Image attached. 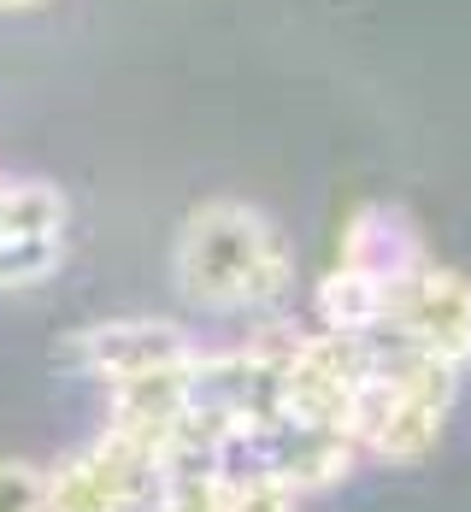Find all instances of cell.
I'll list each match as a JSON object with an SVG mask.
<instances>
[{"label":"cell","instance_id":"6da1fadb","mask_svg":"<svg viewBox=\"0 0 471 512\" xmlns=\"http://www.w3.org/2000/svg\"><path fill=\"white\" fill-rule=\"evenodd\" d=\"M171 283L201 318H283L295 295V248L254 201L212 195L183 218L171 242Z\"/></svg>","mask_w":471,"mask_h":512},{"label":"cell","instance_id":"7a4b0ae2","mask_svg":"<svg viewBox=\"0 0 471 512\" xmlns=\"http://www.w3.org/2000/svg\"><path fill=\"white\" fill-rule=\"evenodd\" d=\"M371 342V383L360 395V418H354V442L360 460L377 465H419L442 448L466 371L442 365L430 354H413L401 342Z\"/></svg>","mask_w":471,"mask_h":512},{"label":"cell","instance_id":"3957f363","mask_svg":"<svg viewBox=\"0 0 471 512\" xmlns=\"http://www.w3.org/2000/svg\"><path fill=\"white\" fill-rule=\"evenodd\" d=\"M207 342L177 324V318H95V324H77L65 342H59V359L101 383L106 389H124V383H142V377H159V371H177L201 354Z\"/></svg>","mask_w":471,"mask_h":512},{"label":"cell","instance_id":"277c9868","mask_svg":"<svg viewBox=\"0 0 471 512\" xmlns=\"http://www.w3.org/2000/svg\"><path fill=\"white\" fill-rule=\"evenodd\" d=\"M377 342H401L454 371H471V277L442 259H424L419 271H407L389 289Z\"/></svg>","mask_w":471,"mask_h":512},{"label":"cell","instance_id":"5b68a950","mask_svg":"<svg viewBox=\"0 0 471 512\" xmlns=\"http://www.w3.org/2000/svg\"><path fill=\"white\" fill-rule=\"evenodd\" d=\"M71 248V201L42 177H0V295L42 289Z\"/></svg>","mask_w":471,"mask_h":512},{"label":"cell","instance_id":"8992f818","mask_svg":"<svg viewBox=\"0 0 471 512\" xmlns=\"http://www.w3.org/2000/svg\"><path fill=\"white\" fill-rule=\"evenodd\" d=\"M159 495V460L101 430L77 454L48 465V512H142Z\"/></svg>","mask_w":471,"mask_h":512},{"label":"cell","instance_id":"52a82bcc","mask_svg":"<svg viewBox=\"0 0 471 512\" xmlns=\"http://www.w3.org/2000/svg\"><path fill=\"white\" fill-rule=\"evenodd\" d=\"M307 495L277 477L260 454H230L224 460V512H301Z\"/></svg>","mask_w":471,"mask_h":512},{"label":"cell","instance_id":"ba28073f","mask_svg":"<svg viewBox=\"0 0 471 512\" xmlns=\"http://www.w3.org/2000/svg\"><path fill=\"white\" fill-rule=\"evenodd\" d=\"M0 512H48V465L0 460Z\"/></svg>","mask_w":471,"mask_h":512},{"label":"cell","instance_id":"9c48e42d","mask_svg":"<svg viewBox=\"0 0 471 512\" xmlns=\"http://www.w3.org/2000/svg\"><path fill=\"white\" fill-rule=\"evenodd\" d=\"M24 6H42V0H0V12H24Z\"/></svg>","mask_w":471,"mask_h":512},{"label":"cell","instance_id":"30bf717a","mask_svg":"<svg viewBox=\"0 0 471 512\" xmlns=\"http://www.w3.org/2000/svg\"><path fill=\"white\" fill-rule=\"evenodd\" d=\"M142 512H148V507H142Z\"/></svg>","mask_w":471,"mask_h":512}]
</instances>
